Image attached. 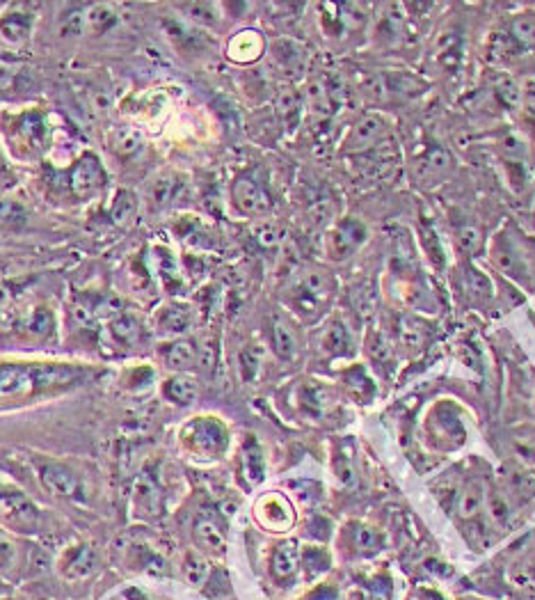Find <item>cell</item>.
Instances as JSON below:
<instances>
[{"mask_svg": "<svg viewBox=\"0 0 535 600\" xmlns=\"http://www.w3.org/2000/svg\"><path fill=\"white\" fill-rule=\"evenodd\" d=\"M85 374L83 367L62 362H5L0 365V408L71 388L81 383Z\"/></svg>", "mask_w": 535, "mask_h": 600, "instance_id": "obj_1", "label": "cell"}, {"mask_svg": "<svg viewBox=\"0 0 535 600\" xmlns=\"http://www.w3.org/2000/svg\"><path fill=\"white\" fill-rule=\"evenodd\" d=\"M337 289L332 273L325 268H309L295 282L291 289V305L293 310L302 314L305 319H314L323 312V307L330 303Z\"/></svg>", "mask_w": 535, "mask_h": 600, "instance_id": "obj_2", "label": "cell"}, {"mask_svg": "<svg viewBox=\"0 0 535 600\" xmlns=\"http://www.w3.org/2000/svg\"><path fill=\"white\" fill-rule=\"evenodd\" d=\"M181 440L199 459H218L227 449V429L215 417H195L181 431Z\"/></svg>", "mask_w": 535, "mask_h": 600, "instance_id": "obj_3", "label": "cell"}, {"mask_svg": "<svg viewBox=\"0 0 535 600\" xmlns=\"http://www.w3.org/2000/svg\"><path fill=\"white\" fill-rule=\"evenodd\" d=\"M108 184V172L99 161V156L85 154L74 163L69 172V188L78 200H90L97 197Z\"/></svg>", "mask_w": 535, "mask_h": 600, "instance_id": "obj_4", "label": "cell"}, {"mask_svg": "<svg viewBox=\"0 0 535 600\" xmlns=\"http://www.w3.org/2000/svg\"><path fill=\"white\" fill-rule=\"evenodd\" d=\"M366 241V227L355 218H343L332 227L330 234L325 236L327 257L334 262H346L353 257L359 246Z\"/></svg>", "mask_w": 535, "mask_h": 600, "instance_id": "obj_5", "label": "cell"}, {"mask_svg": "<svg viewBox=\"0 0 535 600\" xmlns=\"http://www.w3.org/2000/svg\"><path fill=\"white\" fill-rule=\"evenodd\" d=\"M387 133V120L378 113L364 115L362 120H357L353 129H350L346 142H343V152L346 154H366L371 149L378 147V142L385 138Z\"/></svg>", "mask_w": 535, "mask_h": 600, "instance_id": "obj_6", "label": "cell"}, {"mask_svg": "<svg viewBox=\"0 0 535 600\" xmlns=\"http://www.w3.org/2000/svg\"><path fill=\"white\" fill-rule=\"evenodd\" d=\"M231 200L236 209L247 216H266L273 209L268 191L254 177H238L231 186Z\"/></svg>", "mask_w": 535, "mask_h": 600, "instance_id": "obj_7", "label": "cell"}, {"mask_svg": "<svg viewBox=\"0 0 535 600\" xmlns=\"http://www.w3.org/2000/svg\"><path fill=\"white\" fill-rule=\"evenodd\" d=\"M257 520L270 532H289L295 523V513L284 495L270 493L257 504Z\"/></svg>", "mask_w": 535, "mask_h": 600, "instance_id": "obj_8", "label": "cell"}, {"mask_svg": "<svg viewBox=\"0 0 535 600\" xmlns=\"http://www.w3.org/2000/svg\"><path fill=\"white\" fill-rule=\"evenodd\" d=\"M10 138L19 142V149H23V152H42L46 142L44 117L39 113H21L19 117H14Z\"/></svg>", "mask_w": 535, "mask_h": 600, "instance_id": "obj_9", "label": "cell"}, {"mask_svg": "<svg viewBox=\"0 0 535 600\" xmlns=\"http://www.w3.org/2000/svg\"><path fill=\"white\" fill-rule=\"evenodd\" d=\"M42 481L44 486L55 495L67 497V500H85L81 479H78L76 472L69 470L67 465H60V463L46 465L42 470Z\"/></svg>", "mask_w": 535, "mask_h": 600, "instance_id": "obj_10", "label": "cell"}, {"mask_svg": "<svg viewBox=\"0 0 535 600\" xmlns=\"http://www.w3.org/2000/svg\"><path fill=\"white\" fill-rule=\"evenodd\" d=\"M33 33V17L26 12H10L0 17V46L21 49Z\"/></svg>", "mask_w": 535, "mask_h": 600, "instance_id": "obj_11", "label": "cell"}, {"mask_svg": "<svg viewBox=\"0 0 535 600\" xmlns=\"http://www.w3.org/2000/svg\"><path fill=\"white\" fill-rule=\"evenodd\" d=\"M263 49H266V42H263V37L257 33V30H243V33H238L229 39L227 55L234 62L247 65V62L259 60Z\"/></svg>", "mask_w": 535, "mask_h": 600, "instance_id": "obj_12", "label": "cell"}, {"mask_svg": "<svg viewBox=\"0 0 535 600\" xmlns=\"http://www.w3.org/2000/svg\"><path fill=\"white\" fill-rule=\"evenodd\" d=\"M190 323H193V314H190L188 307L170 303L161 307V312H158L156 330L165 337H179L190 328Z\"/></svg>", "mask_w": 535, "mask_h": 600, "instance_id": "obj_13", "label": "cell"}, {"mask_svg": "<svg viewBox=\"0 0 535 600\" xmlns=\"http://www.w3.org/2000/svg\"><path fill=\"white\" fill-rule=\"evenodd\" d=\"M163 394L172 401V404L190 406V404H195V399L199 394V385L195 378H190L186 374H177V376H172L170 381H165Z\"/></svg>", "mask_w": 535, "mask_h": 600, "instance_id": "obj_14", "label": "cell"}, {"mask_svg": "<svg viewBox=\"0 0 535 600\" xmlns=\"http://www.w3.org/2000/svg\"><path fill=\"white\" fill-rule=\"evenodd\" d=\"M199 360V349L195 342L190 339H177V342L167 346L165 351V365L174 369V371H186L190 367H195Z\"/></svg>", "mask_w": 535, "mask_h": 600, "instance_id": "obj_15", "label": "cell"}, {"mask_svg": "<svg viewBox=\"0 0 535 600\" xmlns=\"http://www.w3.org/2000/svg\"><path fill=\"white\" fill-rule=\"evenodd\" d=\"M60 566L67 578H85L94 568V550L90 546L71 548L69 552H65Z\"/></svg>", "mask_w": 535, "mask_h": 600, "instance_id": "obj_16", "label": "cell"}, {"mask_svg": "<svg viewBox=\"0 0 535 600\" xmlns=\"http://www.w3.org/2000/svg\"><path fill=\"white\" fill-rule=\"evenodd\" d=\"M270 339H273V349L279 355V358L291 360L295 351H298V339H295V330L291 328V323L275 317L273 321V330H270Z\"/></svg>", "mask_w": 535, "mask_h": 600, "instance_id": "obj_17", "label": "cell"}, {"mask_svg": "<svg viewBox=\"0 0 535 600\" xmlns=\"http://www.w3.org/2000/svg\"><path fill=\"white\" fill-rule=\"evenodd\" d=\"M485 488L481 481H469L458 495V513L462 520H471L485 507Z\"/></svg>", "mask_w": 535, "mask_h": 600, "instance_id": "obj_18", "label": "cell"}, {"mask_svg": "<svg viewBox=\"0 0 535 600\" xmlns=\"http://www.w3.org/2000/svg\"><path fill=\"white\" fill-rule=\"evenodd\" d=\"M300 557H302V552L298 548V543H293V541L282 543V546H277V550L273 552V573L282 580L291 578V575L298 571Z\"/></svg>", "mask_w": 535, "mask_h": 600, "instance_id": "obj_19", "label": "cell"}, {"mask_svg": "<svg viewBox=\"0 0 535 600\" xmlns=\"http://www.w3.org/2000/svg\"><path fill=\"white\" fill-rule=\"evenodd\" d=\"M110 335L115 337V342L122 346H133L138 344V339L142 337V323L133 317V314H117V317L110 321Z\"/></svg>", "mask_w": 535, "mask_h": 600, "instance_id": "obj_20", "label": "cell"}, {"mask_svg": "<svg viewBox=\"0 0 535 600\" xmlns=\"http://www.w3.org/2000/svg\"><path fill=\"white\" fill-rule=\"evenodd\" d=\"M142 145H145V140H142L140 133L135 129H126V126H119L110 136V147H113L119 159H133L135 154H140Z\"/></svg>", "mask_w": 535, "mask_h": 600, "instance_id": "obj_21", "label": "cell"}, {"mask_svg": "<svg viewBox=\"0 0 535 600\" xmlns=\"http://www.w3.org/2000/svg\"><path fill=\"white\" fill-rule=\"evenodd\" d=\"M277 115L282 117V122L286 129H295L300 124V115H302V99L300 94L293 88H284L277 94Z\"/></svg>", "mask_w": 535, "mask_h": 600, "instance_id": "obj_22", "label": "cell"}, {"mask_svg": "<svg viewBox=\"0 0 535 600\" xmlns=\"http://www.w3.org/2000/svg\"><path fill=\"white\" fill-rule=\"evenodd\" d=\"M195 541L209 552H222V550H225V534H222L218 523H215V520H211V518H197Z\"/></svg>", "mask_w": 535, "mask_h": 600, "instance_id": "obj_23", "label": "cell"}, {"mask_svg": "<svg viewBox=\"0 0 535 600\" xmlns=\"http://www.w3.org/2000/svg\"><path fill=\"white\" fill-rule=\"evenodd\" d=\"M506 486H508V493L513 495L515 500L519 502L531 500V497H535V472L526 468H515L506 477Z\"/></svg>", "mask_w": 535, "mask_h": 600, "instance_id": "obj_24", "label": "cell"}, {"mask_svg": "<svg viewBox=\"0 0 535 600\" xmlns=\"http://www.w3.org/2000/svg\"><path fill=\"white\" fill-rule=\"evenodd\" d=\"M346 388L350 397H355L359 404H371L375 397V385L369 378V374L362 367H355L353 371L346 374Z\"/></svg>", "mask_w": 535, "mask_h": 600, "instance_id": "obj_25", "label": "cell"}, {"mask_svg": "<svg viewBox=\"0 0 535 600\" xmlns=\"http://www.w3.org/2000/svg\"><path fill=\"white\" fill-rule=\"evenodd\" d=\"M273 58L279 67L284 71H298L305 65V53L295 42H289V39H282V42H277L273 46Z\"/></svg>", "mask_w": 535, "mask_h": 600, "instance_id": "obj_26", "label": "cell"}, {"mask_svg": "<svg viewBox=\"0 0 535 600\" xmlns=\"http://www.w3.org/2000/svg\"><path fill=\"white\" fill-rule=\"evenodd\" d=\"M350 349H353V346H350L348 328L343 326L341 321L330 323V328H327L323 335V351L330 355H348Z\"/></svg>", "mask_w": 535, "mask_h": 600, "instance_id": "obj_27", "label": "cell"}, {"mask_svg": "<svg viewBox=\"0 0 535 600\" xmlns=\"http://www.w3.org/2000/svg\"><path fill=\"white\" fill-rule=\"evenodd\" d=\"M183 193V181L179 177H161L151 188V200L156 207H170L172 202L179 200Z\"/></svg>", "mask_w": 535, "mask_h": 600, "instance_id": "obj_28", "label": "cell"}, {"mask_svg": "<svg viewBox=\"0 0 535 600\" xmlns=\"http://www.w3.org/2000/svg\"><path fill=\"white\" fill-rule=\"evenodd\" d=\"M437 58L442 62V67H458L462 62V39L455 33H442L437 42Z\"/></svg>", "mask_w": 535, "mask_h": 600, "instance_id": "obj_29", "label": "cell"}, {"mask_svg": "<svg viewBox=\"0 0 535 600\" xmlns=\"http://www.w3.org/2000/svg\"><path fill=\"white\" fill-rule=\"evenodd\" d=\"M353 546L359 555H375L382 550V536L371 525H357L353 532Z\"/></svg>", "mask_w": 535, "mask_h": 600, "instance_id": "obj_30", "label": "cell"}, {"mask_svg": "<svg viewBox=\"0 0 535 600\" xmlns=\"http://www.w3.org/2000/svg\"><path fill=\"white\" fill-rule=\"evenodd\" d=\"M300 404L311 415H323L325 408L330 406V392L321 385H305L300 390Z\"/></svg>", "mask_w": 535, "mask_h": 600, "instance_id": "obj_31", "label": "cell"}, {"mask_svg": "<svg viewBox=\"0 0 535 600\" xmlns=\"http://www.w3.org/2000/svg\"><path fill=\"white\" fill-rule=\"evenodd\" d=\"M451 154L446 149L433 147L430 152L423 156L419 161V177H433V175H442L444 170L451 168Z\"/></svg>", "mask_w": 535, "mask_h": 600, "instance_id": "obj_32", "label": "cell"}, {"mask_svg": "<svg viewBox=\"0 0 535 600\" xmlns=\"http://www.w3.org/2000/svg\"><path fill=\"white\" fill-rule=\"evenodd\" d=\"M243 470H245V477L250 479V484H259L263 479L266 465H263V454L257 447V442H247V447L243 449Z\"/></svg>", "mask_w": 535, "mask_h": 600, "instance_id": "obj_33", "label": "cell"}, {"mask_svg": "<svg viewBox=\"0 0 535 600\" xmlns=\"http://www.w3.org/2000/svg\"><path fill=\"white\" fill-rule=\"evenodd\" d=\"M492 259H494V264L499 266V271H503V273H508V275H522L524 273V264H522V259L517 257V252L510 248V246H506V243H497V248H494V252H492Z\"/></svg>", "mask_w": 535, "mask_h": 600, "instance_id": "obj_34", "label": "cell"}, {"mask_svg": "<svg viewBox=\"0 0 535 600\" xmlns=\"http://www.w3.org/2000/svg\"><path fill=\"white\" fill-rule=\"evenodd\" d=\"M23 328H26V333L30 337H46L53 330V314L46 310V307H37L28 314V319L23 321Z\"/></svg>", "mask_w": 535, "mask_h": 600, "instance_id": "obj_35", "label": "cell"}, {"mask_svg": "<svg viewBox=\"0 0 535 600\" xmlns=\"http://www.w3.org/2000/svg\"><path fill=\"white\" fill-rule=\"evenodd\" d=\"M135 211H138V200H135V195L131 191H122V193H117V197H115L113 211H110V216H113V220L117 225H126L135 218Z\"/></svg>", "mask_w": 535, "mask_h": 600, "instance_id": "obj_36", "label": "cell"}, {"mask_svg": "<svg viewBox=\"0 0 535 600\" xmlns=\"http://www.w3.org/2000/svg\"><path fill=\"white\" fill-rule=\"evenodd\" d=\"M510 39L515 44L522 46H535V17L533 14H524V17H517L510 26Z\"/></svg>", "mask_w": 535, "mask_h": 600, "instance_id": "obj_37", "label": "cell"}, {"mask_svg": "<svg viewBox=\"0 0 535 600\" xmlns=\"http://www.w3.org/2000/svg\"><path fill=\"white\" fill-rule=\"evenodd\" d=\"M183 575H186V580L193 584V587H202L206 578H209V564H206L204 557L190 552L186 562H183Z\"/></svg>", "mask_w": 535, "mask_h": 600, "instance_id": "obj_38", "label": "cell"}, {"mask_svg": "<svg viewBox=\"0 0 535 600\" xmlns=\"http://www.w3.org/2000/svg\"><path fill=\"white\" fill-rule=\"evenodd\" d=\"M497 97L506 108L522 106V85H519L515 78L501 76L497 81Z\"/></svg>", "mask_w": 535, "mask_h": 600, "instance_id": "obj_39", "label": "cell"}, {"mask_svg": "<svg viewBox=\"0 0 535 600\" xmlns=\"http://www.w3.org/2000/svg\"><path fill=\"white\" fill-rule=\"evenodd\" d=\"M485 502H487V509H490V516L494 518V523L506 525L508 518L513 516V504H510L508 493L494 491Z\"/></svg>", "mask_w": 535, "mask_h": 600, "instance_id": "obj_40", "label": "cell"}, {"mask_svg": "<svg viewBox=\"0 0 535 600\" xmlns=\"http://www.w3.org/2000/svg\"><path fill=\"white\" fill-rule=\"evenodd\" d=\"M183 10L188 12V17L197 21V23H204V26H213V23H218V7H215L213 3H190V5H183Z\"/></svg>", "mask_w": 535, "mask_h": 600, "instance_id": "obj_41", "label": "cell"}, {"mask_svg": "<svg viewBox=\"0 0 535 600\" xmlns=\"http://www.w3.org/2000/svg\"><path fill=\"white\" fill-rule=\"evenodd\" d=\"M254 241H257L261 248H277L279 243H282V230L273 223H261L257 230H254Z\"/></svg>", "mask_w": 535, "mask_h": 600, "instance_id": "obj_42", "label": "cell"}, {"mask_svg": "<svg viewBox=\"0 0 535 600\" xmlns=\"http://www.w3.org/2000/svg\"><path fill=\"white\" fill-rule=\"evenodd\" d=\"M300 559H305L307 571L311 575H318V573H323V571H327V568H330V555H327V552L321 550V548L305 550V552H302Z\"/></svg>", "mask_w": 535, "mask_h": 600, "instance_id": "obj_43", "label": "cell"}, {"mask_svg": "<svg viewBox=\"0 0 535 600\" xmlns=\"http://www.w3.org/2000/svg\"><path fill=\"white\" fill-rule=\"evenodd\" d=\"M401 342L405 349H412V351L419 349V346L423 344V330L419 323H414L410 319L401 321Z\"/></svg>", "mask_w": 535, "mask_h": 600, "instance_id": "obj_44", "label": "cell"}, {"mask_svg": "<svg viewBox=\"0 0 535 600\" xmlns=\"http://www.w3.org/2000/svg\"><path fill=\"white\" fill-rule=\"evenodd\" d=\"M501 149H503V154H506L510 159V163H524V159H526V142L519 136H515V133H510V136L503 138Z\"/></svg>", "mask_w": 535, "mask_h": 600, "instance_id": "obj_45", "label": "cell"}, {"mask_svg": "<svg viewBox=\"0 0 535 600\" xmlns=\"http://www.w3.org/2000/svg\"><path fill=\"white\" fill-rule=\"evenodd\" d=\"M259 365H261V353L257 349H245L241 353V376H243V381L252 383L259 374Z\"/></svg>", "mask_w": 535, "mask_h": 600, "instance_id": "obj_46", "label": "cell"}, {"mask_svg": "<svg viewBox=\"0 0 535 600\" xmlns=\"http://www.w3.org/2000/svg\"><path fill=\"white\" fill-rule=\"evenodd\" d=\"M510 44H513V39L506 37V35H492L490 39V46H487V58H490L492 62H501L506 60V55H510Z\"/></svg>", "mask_w": 535, "mask_h": 600, "instance_id": "obj_47", "label": "cell"}, {"mask_svg": "<svg viewBox=\"0 0 535 600\" xmlns=\"http://www.w3.org/2000/svg\"><path fill=\"white\" fill-rule=\"evenodd\" d=\"M458 243H460V248H462V250L476 252L478 248H481V243H483V234H481V230H478V227H474V225H465V227H462V230L458 232Z\"/></svg>", "mask_w": 535, "mask_h": 600, "instance_id": "obj_48", "label": "cell"}, {"mask_svg": "<svg viewBox=\"0 0 535 600\" xmlns=\"http://www.w3.org/2000/svg\"><path fill=\"white\" fill-rule=\"evenodd\" d=\"M467 280H469V289L474 291V294H483V296H487V294H490V291H492L490 280H487L483 273L474 271V268H469V271H467Z\"/></svg>", "mask_w": 535, "mask_h": 600, "instance_id": "obj_49", "label": "cell"}, {"mask_svg": "<svg viewBox=\"0 0 535 600\" xmlns=\"http://www.w3.org/2000/svg\"><path fill=\"white\" fill-rule=\"evenodd\" d=\"M522 106L526 110V115L535 122V78H529L522 88Z\"/></svg>", "mask_w": 535, "mask_h": 600, "instance_id": "obj_50", "label": "cell"}, {"mask_svg": "<svg viewBox=\"0 0 535 600\" xmlns=\"http://www.w3.org/2000/svg\"><path fill=\"white\" fill-rule=\"evenodd\" d=\"M423 243H426V250L430 252V259H433L435 264L442 266L444 259H442V250H439V246H437V236L430 230H426L423 232Z\"/></svg>", "mask_w": 535, "mask_h": 600, "instance_id": "obj_51", "label": "cell"}, {"mask_svg": "<svg viewBox=\"0 0 535 600\" xmlns=\"http://www.w3.org/2000/svg\"><path fill=\"white\" fill-rule=\"evenodd\" d=\"M369 353L373 355L375 360H385L389 355V349H387V342L382 339L380 335H375L369 339Z\"/></svg>", "mask_w": 535, "mask_h": 600, "instance_id": "obj_52", "label": "cell"}, {"mask_svg": "<svg viewBox=\"0 0 535 600\" xmlns=\"http://www.w3.org/2000/svg\"><path fill=\"white\" fill-rule=\"evenodd\" d=\"M10 559H12V546H10V543L0 541V566L10 562Z\"/></svg>", "mask_w": 535, "mask_h": 600, "instance_id": "obj_53", "label": "cell"}, {"mask_svg": "<svg viewBox=\"0 0 535 600\" xmlns=\"http://www.w3.org/2000/svg\"><path fill=\"white\" fill-rule=\"evenodd\" d=\"M529 573H531V578L535 580V557H533V562H531V566H529Z\"/></svg>", "mask_w": 535, "mask_h": 600, "instance_id": "obj_54", "label": "cell"}, {"mask_svg": "<svg viewBox=\"0 0 535 600\" xmlns=\"http://www.w3.org/2000/svg\"><path fill=\"white\" fill-rule=\"evenodd\" d=\"M0 163H3V156H0Z\"/></svg>", "mask_w": 535, "mask_h": 600, "instance_id": "obj_55", "label": "cell"}]
</instances>
